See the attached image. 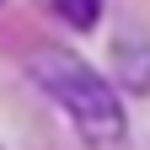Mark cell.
<instances>
[{
  "label": "cell",
  "instance_id": "obj_2",
  "mask_svg": "<svg viewBox=\"0 0 150 150\" xmlns=\"http://www.w3.org/2000/svg\"><path fill=\"white\" fill-rule=\"evenodd\" d=\"M54 6V16L59 22H70V27H91L102 16V0H48Z\"/></svg>",
  "mask_w": 150,
  "mask_h": 150
},
{
  "label": "cell",
  "instance_id": "obj_1",
  "mask_svg": "<svg viewBox=\"0 0 150 150\" xmlns=\"http://www.w3.org/2000/svg\"><path fill=\"white\" fill-rule=\"evenodd\" d=\"M27 70H32V81L75 118V129H81L91 145H118L123 139V107L112 97V86L86 59H75L64 48H32Z\"/></svg>",
  "mask_w": 150,
  "mask_h": 150
}]
</instances>
